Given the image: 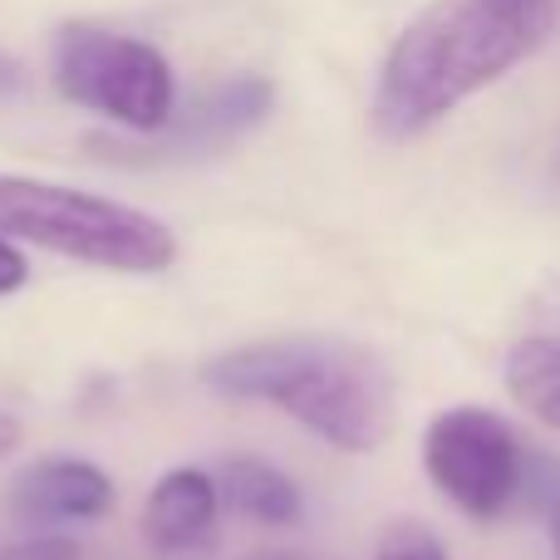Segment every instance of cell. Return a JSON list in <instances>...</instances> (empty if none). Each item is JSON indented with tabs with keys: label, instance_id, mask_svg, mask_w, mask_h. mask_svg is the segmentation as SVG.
<instances>
[{
	"label": "cell",
	"instance_id": "1",
	"mask_svg": "<svg viewBox=\"0 0 560 560\" xmlns=\"http://www.w3.org/2000/svg\"><path fill=\"white\" fill-rule=\"evenodd\" d=\"M556 0H438L394 39L374 84V128L388 143L428 133L457 104L541 49Z\"/></svg>",
	"mask_w": 560,
	"mask_h": 560
},
{
	"label": "cell",
	"instance_id": "2",
	"mask_svg": "<svg viewBox=\"0 0 560 560\" xmlns=\"http://www.w3.org/2000/svg\"><path fill=\"white\" fill-rule=\"evenodd\" d=\"M226 398H256L345 453H374L394 433V378L369 349L325 335H280L207 359Z\"/></svg>",
	"mask_w": 560,
	"mask_h": 560
},
{
	"label": "cell",
	"instance_id": "3",
	"mask_svg": "<svg viewBox=\"0 0 560 560\" xmlns=\"http://www.w3.org/2000/svg\"><path fill=\"white\" fill-rule=\"evenodd\" d=\"M0 236L124 276H153L177 261V236L158 217L79 187L0 173Z\"/></svg>",
	"mask_w": 560,
	"mask_h": 560
},
{
	"label": "cell",
	"instance_id": "4",
	"mask_svg": "<svg viewBox=\"0 0 560 560\" xmlns=\"http://www.w3.org/2000/svg\"><path fill=\"white\" fill-rule=\"evenodd\" d=\"M55 89L79 108L124 124L128 133H158L177 114V79L163 49L98 25L55 30Z\"/></svg>",
	"mask_w": 560,
	"mask_h": 560
},
{
	"label": "cell",
	"instance_id": "5",
	"mask_svg": "<svg viewBox=\"0 0 560 560\" xmlns=\"http://www.w3.org/2000/svg\"><path fill=\"white\" fill-rule=\"evenodd\" d=\"M526 453L506 418L472 404L438 413L423 433L428 477L472 522H497L526 497Z\"/></svg>",
	"mask_w": 560,
	"mask_h": 560
},
{
	"label": "cell",
	"instance_id": "6",
	"mask_svg": "<svg viewBox=\"0 0 560 560\" xmlns=\"http://www.w3.org/2000/svg\"><path fill=\"white\" fill-rule=\"evenodd\" d=\"M276 108V84L261 74H236L202 89L187 108H177L158 133H138L143 143H114L94 138V153L108 163H187V158H212L266 124Z\"/></svg>",
	"mask_w": 560,
	"mask_h": 560
},
{
	"label": "cell",
	"instance_id": "7",
	"mask_svg": "<svg viewBox=\"0 0 560 560\" xmlns=\"http://www.w3.org/2000/svg\"><path fill=\"white\" fill-rule=\"evenodd\" d=\"M10 516L20 526H79L114 512V482L79 457H45L10 482Z\"/></svg>",
	"mask_w": 560,
	"mask_h": 560
},
{
	"label": "cell",
	"instance_id": "8",
	"mask_svg": "<svg viewBox=\"0 0 560 560\" xmlns=\"http://www.w3.org/2000/svg\"><path fill=\"white\" fill-rule=\"evenodd\" d=\"M217 516H222V482H212L202 467H173L143 506V536L163 560H192L212 551Z\"/></svg>",
	"mask_w": 560,
	"mask_h": 560
},
{
	"label": "cell",
	"instance_id": "9",
	"mask_svg": "<svg viewBox=\"0 0 560 560\" xmlns=\"http://www.w3.org/2000/svg\"><path fill=\"white\" fill-rule=\"evenodd\" d=\"M222 502L236 516L261 526H295L305 502H300V487L290 482L280 467L261 463V457H232L222 477Z\"/></svg>",
	"mask_w": 560,
	"mask_h": 560
},
{
	"label": "cell",
	"instance_id": "10",
	"mask_svg": "<svg viewBox=\"0 0 560 560\" xmlns=\"http://www.w3.org/2000/svg\"><path fill=\"white\" fill-rule=\"evenodd\" d=\"M506 394L560 433V335H532L506 354Z\"/></svg>",
	"mask_w": 560,
	"mask_h": 560
},
{
	"label": "cell",
	"instance_id": "11",
	"mask_svg": "<svg viewBox=\"0 0 560 560\" xmlns=\"http://www.w3.org/2000/svg\"><path fill=\"white\" fill-rule=\"evenodd\" d=\"M526 502H532L536 516L546 522L551 551L560 560V457H551V453H526Z\"/></svg>",
	"mask_w": 560,
	"mask_h": 560
},
{
	"label": "cell",
	"instance_id": "12",
	"mask_svg": "<svg viewBox=\"0 0 560 560\" xmlns=\"http://www.w3.org/2000/svg\"><path fill=\"white\" fill-rule=\"evenodd\" d=\"M374 560H447V551L423 522H394L378 536Z\"/></svg>",
	"mask_w": 560,
	"mask_h": 560
},
{
	"label": "cell",
	"instance_id": "13",
	"mask_svg": "<svg viewBox=\"0 0 560 560\" xmlns=\"http://www.w3.org/2000/svg\"><path fill=\"white\" fill-rule=\"evenodd\" d=\"M0 560H84V546L74 536H30L0 551Z\"/></svg>",
	"mask_w": 560,
	"mask_h": 560
},
{
	"label": "cell",
	"instance_id": "14",
	"mask_svg": "<svg viewBox=\"0 0 560 560\" xmlns=\"http://www.w3.org/2000/svg\"><path fill=\"white\" fill-rule=\"evenodd\" d=\"M25 276H30V266H25V256L15 252V246L0 236V295H10V290H20L25 285Z\"/></svg>",
	"mask_w": 560,
	"mask_h": 560
},
{
	"label": "cell",
	"instance_id": "15",
	"mask_svg": "<svg viewBox=\"0 0 560 560\" xmlns=\"http://www.w3.org/2000/svg\"><path fill=\"white\" fill-rule=\"evenodd\" d=\"M15 447H20V423L5 413V408H0V457L15 453Z\"/></svg>",
	"mask_w": 560,
	"mask_h": 560
},
{
	"label": "cell",
	"instance_id": "16",
	"mask_svg": "<svg viewBox=\"0 0 560 560\" xmlns=\"http://www.w3.org/2000/svg\"><path fill=\"white\" fill-rule=\"evenodd\" d=\"M242 560H310V556H295V551H256V556H242Z\"/></svg>",
	"mask_w": 560,
	"mask_h": 560
},
{
	"label": "cell",
	"instance_id": "17",
	"mask_svg": "<svg viewBox=\"0 0 560 560\" xmlns=\"http://www.w3.org/2000/svg\"><path fill=\"white\" fill-rule=\"evenodd\" d=\"M5 89H15V65H5V59H0V94H5Z\"/></svg>",
	"mask_w": 560,
	"mask_h": 560
}]
</instances>
